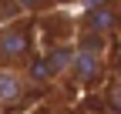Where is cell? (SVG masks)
Segmentation results:
<instances>
[{"label":"cell","instance_id":"cell-2","mask_svg":"<svg viewBox=\"0 0 121 114\" xmlns=\"http://www.w3.org/2000/svg\"><path fill=\"white\" fill-rule=\"evenodd\" d=\"M30 54V27L13 24L7 30H0V64H20Z\"/></svg>","mask_w":121,"mask_h":114},{"label":"cell","instance_id":"cell-8","mask_svg":"<svg viewBox=\"0 0 121 114\" xmlns=\"http://www.w3.org/2000/svg\"><path fill=\"white\" fill-rule=\"evenodd\" d=\"M44 114H67V111H60V107H54V111H44Z\"/></svg>","mask_w":121,"mask_h":114},{"label":"cell","instance_id":"cell-4","mask_svg":"<svg viewBox=\"0 0 121 114\" xmlns=\"http://www.w3.org/2000/svg\"><path fill=\"white\" fill-rule=\"evenodd\" d=\"M64 67H71V54L67 50H54V54H47L44 61H37L34 67H30V77H34V81H51Z\"/></svg>","mask_w":121,"mask_h":114},{"label":"cell","instance_id":"cell-3","mask_svg":"<svg viewBox=\"0 0 121 114\" xmlns=\"http://www.w3.org/2000/svg\"><path fill=\"white\" fill-rule=\"evenodd\" d=\"M27 97V81L13 67H0V107H17Z\"/></svg>","mask_w":121,"mask_h":114},{"label":"cell","instance_id":"cell-9","mask_svg":"<svg viewBox=\"0 0 121 114\" xmlns=\"http://www.w3.org/2000/svg\"><path fill=\"white\" fill-rule=\"evenodd\" d=\"M118 77H121V57H118Z\"/></svg>","mask_w":121,"mask_h":114},{"label":"cell","instance_id":"cell-7","mask_svg":"<svg viewBox=\"0 0 121 114\" xmlns=\"http://www.w3.org/2000/svg\"><path fill=\"white\" fill-rule=\"evenodd\" d=\"M20 7H27V10H34V7H47V0H17Z\"/></svg>","mask_w":121,"mask_h":114},{"label":"cell","instance_id":"cell-1","mask_svg":"<svg viewBox=\"0 0 121 114\" xmlns=\"http://www.w3.org/2000/svg\"><path fill=\"white\" fill-rule=\"evenodd\" d=\"M71 67H74V77L81 84H98L104 74V61H101V34H91L78 54H71Z\"/></svg>","mask_w":121,"mask_h":114},{"label":"cell","instance_id":"cell-5","mask_svg":"<svg viewBox=\"0 0 121 114\" xmlns=\"http://www.w3.org/2000/svg\"><path fill=\"white\" fill-rule=\"evenodd\" d=\"M118 27V10H111V7H94L87 13V30L91 34H111Z\"/></svg>","mask_w":121,"mask_h":114},{"label":"cell","instance_id":"cell-6","mask_svg":"<svg viewBox=\"0 0 121 114\" xmlns=\"http://www.w3.org/2000/svg\"><path fill=\"white\" fill-rule=\"evenodd\" d=\"M111 107H114V111L121 114V84H118L114 91H111Z\"/></svg>","mask_w":121,"mask_h":114}]
</instances>
